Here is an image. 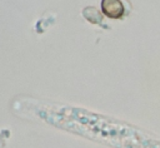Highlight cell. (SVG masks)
Segmentation results:
<instances>
[{"label": "cell", "mask_w": 160, "mask_h": 148, "mask_svg": "<svg viewBox=\"0 0 160 148\" xmlns=\"http://www.w3.org/2000/svg\"><path fill=\"white\" fill-rule=\"evenodd\" d=\"M101 8L108 18L120 19L124 15V5L120 0H102Z\"/></svg>", "instance_id": "1"}]
</instances>
